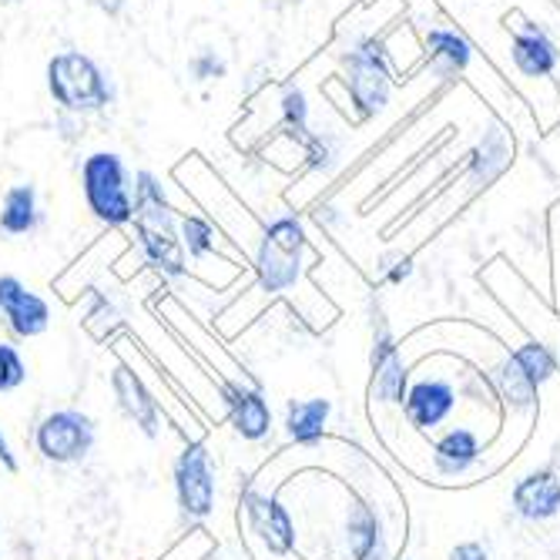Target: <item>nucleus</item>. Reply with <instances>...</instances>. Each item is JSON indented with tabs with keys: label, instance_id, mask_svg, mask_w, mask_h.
<instances>
[{
	"label": "nucleus",
	"instance_id": "nucleus-20",
	"mask_svg": "<svg viewBox=\"0 0 560 560\" xmlns=\"http://www.w3.org/2000/svg\"><path fill=\"white\" fill-rule=\"evenodd\" d=\"M329 417H332V402L323 399V396L289 402V410H285V433L299 446H316L326 436Z\"/></svg>",
	"mask_w": 560,
	"mask_h": 560
},
{
	"label": "nucleus",
	"instance_id": "nucleus-15",
	"mask_svg": "<svg viewBox=\"0 0 560 560\" xmlns=\"http://www.w3.org/2000/svg\"><path fill=\"white\" fill-rule=\"evenodd\" d=\"M112 389L115 399L121 406V413L144 433V436H159L162 427V410H159V399L151 396V389L144 386V380L131 370V366H115L112 373Z\"/></svg>",
	"mask_w": 560,
	"mask_h": 560
},
{
	"label": "nucleus",
	"instance_id": "nucleus-13",
	"mask_svg": "<svg viewBox=\"0 0 560 560\" xmlns=\"http://www.w3.org/2000/svg\"><path fill=\"white\" fill-rule=\"evenodd\" d=\"M511 500H514V514L521 521H530V524L553 521L560 514V474L553 467L530 470L527 477L514 483Z\"/></svg>",
	"mask_w": 560,
	"mask_h": 560
},
{
	"label": "nucleus",
	"instance_id": "nucleus-3",
	"mask_svg": "<svg viewBox=\"0 0 560 560\" xmlns=\"http://www.w3.org/2000/svg\"><path fill=\"white\" fill-rule=\"evenodd\" d=\"M81 191L88 212L108 229H125L135 222L131 175L118 151H94L81 165Z\"/></svg>",
	"mask_w": 560,
	"mask_h": 560
},
{
	"label": "nucleus",
	"instance_id": "nucleus-11",
	"mask_svg": "<svg viewBox=\"0 0 560 560\" xmlns=\"http://www.w3.org/2000/svg\"><path fill=\"white\" fill-rule=\"evenodd\" d=\"M222 402H225L232 430L242 440L259 443V440H266L272 433V410H269V399L262 396V389L242 386V383H225L222 386Z\"/></svg>",
	"mask_w": 560,
	"mask_h": 560
},
{
	"label": "nucleus",
	"instance_id": "nucleus-17",
	"mask_svg": "<svg viewBox=\"0 0 560 560\" xmlns=\"http://www.w3.org/2000/svg\"><path fill=\"white\" fill-rule=\"evenodd\" d=\"M480 460V436L467 427H453L433 443V470L440 477H464Z\"/></svg>",
	"mask_w": 560,
	"mask_h": 560
},
{
	"label": "nucleus",
	"instance_id": "nucleus-2",
	"mask_svg": "<svg viewBox=\"0 0 560 560\" xmlns=\"http://www.w3.org/2000/svg\"><path fill=\"white\" fill-rule=\"evenodd\" d=\"M47 94L50 101L68 112V115H97L112 108L115 84L94 58L81 55V50H61L47 61Z\"/></svg>",
	"mask_w": 560,
	"mask_h": 560
},
{
	"label": "nucleus",
	"instance_id": "nucleus-23",
	"mask_svg": "<svg viewBox=\"0 0 560 560\" xmlns=\"http://www.w3.org/2000/svg\"><path fill=\"white\" fill-rule=\"evenodd\" d=\"M493 389L497 396L511 406V410H534L537 402V386L521 373V366L514 363V355H506V360H500V366L493 370Z\"/></svg>",
	"mask_w": 560,
	"mask_h": 560
},
{
	"label": "nucleus",
	"instance_id": "nucleus-32",
	"mask_svg": "<svg viewBox=\"0 0 560 560\" xmlns=\"http://www.w3.org/2000/svg\"><path fill=\"white\" fill-rule=\"evenodd\" d=\"M4 4H18V0H4Z\"/></svg>",
	"mask_w": 560,
	"mask_h": 560
},
{
	"label": "nucleus",
	"instance_id": "nucleus-7",
	"mask_svg": "<svg viewBox=\"0 0 560 560\" xmlns=\"http://www.w3.org/2000/svg\"><path fill=\"white\" fill-rule=\"evenodd\" d=\"M370 366H373V399L383 406H402L406 386H410V373H406L402 352L396 346V336L389 332L386 319H373V352H370Z\"/></svg>",
	"mask_w": 560,
	"mask_h": 560
},
{
	"label": "nucleus",
	"instance_id": "nucleus-1",
	"mask_svg": "<svg viewBox=\"0 0 560 560\" xmlns=\"http://www.w3.org/2000/svg\"><path fill=\"white\" fill-rule=\"evenodd\" d=\"M342 78L339 84L346 88V97L360 121L376 118L393 94V65H389V47L376 34L355 37L342 55Z\"/></svg>",
	"mask_w": 560,
	"mask_h": 560
},
{
	"label": "nucleus",
	"instance_id": "nucleus-18",
	"mask_svg": "<svg viewBox=\"0 0 560 560\" xmlns=\"http://www.w3.org/2000/svg\"><path fill=\"white\" fill-rule=\"evenodd\" d=\"M131 195H135V222L144 225H178V212L168 201V191L155 172H135L131 178Z\"/></svg>",
	"mask_w": 560,
	"mask_h": 560
},
{
	"label": "nucleus",
	"instance_id": "nucleus-26",
	"mask_svg": "<svg viewBox=\"0 0 560 560\" xmlns=\"http://www.w3.org/2000/svg\"><path fill=\"white\" fill-rule=\"evenodd\" d=\"M511 355H514V363L521 366V373H524L537 389H540L547 380H553V373H557V366H560V363H557V355H553L544 342H534V339L524 342V346H521L517 352H511Z\"/></svg>",
	"mask_w": 560,
	"mask_h": 560
},
{
	"label": "nucleus",
	"instance_id": "nucleus-29",
	"mask_svg": "<svg viewBox=\"0 0 560 560\" xmlns=\"http://www.w3.org/2000/svg\"><path fill=\"white\" fill-rule=\"evenodd\" d=\"M410 276H413V256H410V252H406V256L389 259V262L383 266V279H386L389 285H402Z\"/></svg>",
	"mask_w": 560,
	"mask_h": 560
},
{
	"label": "nucleus",
	"instance_id": "nucleus-22",
	"mask_svg": "<svg viewBox=\"0 0 560 560\" xmlns=\"http://www.w3.org/2000/svg\"><path fill=\"white\" fill-rule=\"evenodd\" d=\"M511 162H514V141L506 138L503 128H493L470 155V185L487 188Z\"/></svg>",
	"mask_w": 560,
	"mask_h": 560
},
{
	"label": "nucleus",
	"instance_id": "nucleus-16",
	"mask_svg": "<svg viewBox=\"0 0 560 560\" xmlns=\"http://www.w3.org/2000/svg\"><path fill=\"white\" fill-rule=\"evenodd\" d=\"M346 547L352 560H389L383 524L366 500H352L346 514Z\"/></svg>",
	"mask_w": 560,
	"mask_h": 560
},
{
	"label": "nucleus",
	"instance_id": "nucleus-19",
	"mask_svg": "<svg viewBox=\"0 0 560 560\" xmlns=\"http://www.w3.org/2000/svg\"><path fill=\"white\" fill-rule=\"evenodd\" d=\"M427 58H430V68L443 78H456L464 74L474 61V44L456 34L453 27H433L427 34Z\"/></svg>",
	"mask_w": 560,
	"mask_h": 560
},
{
	"label": "nucleus",
	"instance_id": "nucleus-24",
	"mask_svg": "<svg viewBox=\"0 0 560 560\" xmlns=\"http://www.w3.org/2000/svg\"><path fill=\"white\" fill-rule=\"evenodd\" d=\"M178 238L188 256H195V259H209L219 252V229L206 215H195V212L178 215Z\"/></svg>",
	"mask_w": 560,
	"mask_h": 560
},
{
	"label": "nucleus",
	"instance_id": "nucleus-30",
	"mask_svg": "<svg viewBox=\"0 0 560 560\" xmlns=\"http://www.w3.org/2000/svg\"><path fill=\"white\" fill-rule=\"evenodd\" d=\"M450 560H490V553H487L483 544L467 540V544H456V547L450 550Z\"/></svg>",
	"mask_w": 560,
	"mask_h": 560
},
{
	"label": "nucleus",
	"instance_id": "nucleus-25",
	"mask_svg": "<svg viewBox=\"0 0 560 560\" xmlns=\"http://www.w3.org/2000/svg\"><path fill=\"white\" fill-rule=\"evenodd\" d=\"M279 121H282V135L292 138L295 144L313 131L310 128V97H305L302 88H285L282 91V97H279Z\"/></svg>",
	"mask_w": 560,
	"mask_h": 560
},
{
	"label": "nucleus",
	"instance_id": "nucleus-31",
	"mask_svg": "<svg viewBox=\"0 0 560 560\" xmlns=\"http://www.w3.org/2000/svg\"><path fill=\"white\" fill-rule=\"evenodd\" d=\"M0 464H4L11 474L18 470V456L11 453V443H8V436H4V433H0Z\"/></svg>",
	"mask_w": 560,
	"mask_h": 560
},
{
	"label": "nucleus",
	"instance_id": "nucleus-5",
	"mask_svg": "<svg viewBox=\"0 0 560 560\" xmlns=\"http://www.w3.org/2000/svg\"><path fill=\"white\" fill-rule=\"evenodd\" d=\"M94 420L81 410H58V413H50L40 420L37 427V453L44 456L47 464H81L84 456L91 453L94 446Z\"/></svg>",
	"mask_w": 560,
	"mask_h": 560
},
{
	"label": "nucleus",
	"instance_id": "nucleus-14",
	"mask_svg": "<svg viewBox=\"0 0 560 560\" xmlns=\"http://www.w3.org/2000/svg\"><path fill=\"white\" fill-rule=\"evenodd\" d=\"M141 256L151 269H159L165 279H185L188 276V252L178 238V225H144L131 222Z\"/></svg>",
	"mask_w": 560,
	"mask_h": 560
},
{
	"label": "nucleus",
	"instance_id": "nucleus-8",
	"mask_svg": "<svg viewBox=\"0 0 560 560\" xmlns=\"http://www.w3.org/2000/svg\"><path fill=\"white\" fill-rule=\"evenodd\" d=\"M456 410V389L453 383L440 380V376H423L406 386L402 396V413L410 420V427H417L420 433H433L440 430Z\"/></svg>",
	"mask_w": 560,
	"mask_h": 560
},
{
	"label": "nucleus",
	"instance_id": "nucleus-28",
	"mask_svg": "<svg viewBox=\"0 0 560 560\" xmlns=\"http://www.w3.org/2000/svg\"><path fill=\"white\" fill-rule=\"evenodd\" d=\"M188 74L195 81H219L229 74V65L215 55V50H198V55L188 61Z\"/></svg>",
	"mask_w": 560,
	"mask_h": 560
},
{
	"label": "nucleus",
	"instance_id": "nucleus-27",
	"mask_svg": "<svg viewBox=\"0 0 560 560\" xmlns=\"http://www.w3.org/2000/svg\"><path fill=\"white\" fill-rule=\"evenodd\" d=\"M24 380H27L24 355L18 352V346L0 342V393H11V389L24 386Z\"/></svg>",
	"mask_w": 560,
	"mask_h": 560
},
{
	"label": "nucleus",
	"instance_id": "nucleus-12",
	"mask_svg": "<svg viewBox=\"0 0 560 560\" xmlns=\"http://www.w3.org/2000/svg\"><path fill=\"white\" fill-rule=\"evenodd\" d=\"M511 61H514L517 74H524L530 81H544V78H550L557 71L560 50L547 37L544 27H537L534 21L521 18V24L511 34Z\"/></svg>",
	"mask_w": 560,
	"mask_h": 560
},
{
	"label": "nucleus",
	"instance_id": "nucleus-4",
	"mask_svg": "<svg viewBox=\"0 0 560 560\" xmlns=\"http://www.w3.org/2000/svg\"><path fill=\"white\" fill-rule=\"evenodd\" d=\"M305 248H310V235L295 215H279L262 229L252 269L266 295H282L299 285Z\"/></svg>",
	"mask_w": 560,
	"mask_h": 560
},
{
	"label": "nucleus",
	"instance_id": "nucleus-9",
	"mask_svg": "<svg viewBox=\"0 0 560 560\" xmlns=\"http://www.w3.org/2000/svg\"><path fill=\"white\" fill-rule=\"evenodd\" d=\"M242 506H245V521H248L252 534H256L266 544L269 553H276V557L292 553V547H295V524H292L289 511L276 497L259 493V490H245Z\"/></svg>",
	"mask_w": 560,
	"mask_h": 560
},
{
	"label": "nucleus",
	"instance_id": "nucleus-21",
	"mask_svg": "<svg viewBox=\"0 0 560 560\" xmlns=\"http://www.w3.org/2000/svg\"><path fill=\"white\" fill-rule=\"evenodd\" d=\"M40 225L37 188L31 182L11 185L0 201V232L4 235H31Z\"/></svg>",
	"mask_w": 560,
	"mask_h": 560
},
{
	"label": "nucleus",
	"instance_id": "nucleus-6",
	"mask_svg": "<svg viewBox=\"0 0 560 560\" xmlns=\"http://www.w3.org/2000/svg\"><path fill=\"white\" fill-rule=\"evenodd\" d=\"M175 493L188 521H206L215 511V474L206 443H188L175 460Z\"/></svg>",
	"mask_w": 560,
	"mask_h": 560
},
{
	"label": "nucleus",
	"instance_id": "nucleus-10",
	"mask_svg": "<svg viewBox=\"0 0 560 560\" xmlns=\"http://www.w3.org/2000/svg\"><path fill=\"white\" fill-rule=\"evenodd\" d=\"M0 316H4L14 336L34 339L50 326V305L18 276H0Z\"/></svg>",
	"mask_w": 560,
	"mask_h": 560
}]
</instances>
